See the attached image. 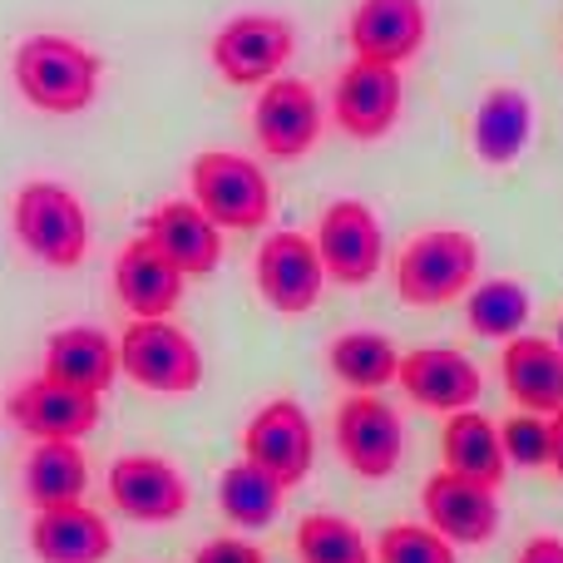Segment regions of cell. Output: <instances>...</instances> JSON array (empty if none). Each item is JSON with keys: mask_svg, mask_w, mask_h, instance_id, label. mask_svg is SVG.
<instances>
[{"mask_svg": "<svg viewBox=\"0 0 563 563\" xmlns=\"http://www.w3.org/2000/svg\"><path fill=\"white\" fill-rule=\"evenodd\" d=\"M420 509H426V525L440 529L455 549H485L499 534V489L445 465L420 485Z\"/></svg>", "mask_w": 563, "mask_h": 563, "instance_id": "14", "label": "cell"}, {"mask_svg": "<svg viewBox=\"0 0 563 563\" xmlns=\"http://www.w3.org/2000/svg\"><path fill=\"white\" fill-rule=\"evenodd\" d=\"M440 465L455 470L465 479H479V485H505V440H499V426L485 416V410H455L445 416V430H440Z\"/></svg>", "mask_w": 563, "mask_h": 563, "instance_id": "24", "label": "cell"}, {"mask_svg": "<svg viewBox=\"0 0 563 563\" xmlns=\"http://www.w3.org/2000/svg\"><path fill=\"white\" fill-rule=\"evenodd\" d=\"M188 198L213 218L223 233H253L273 218V178L263 164L233 148H203L188 164Z\"/></svg>", "mask_w": 563, "mask_h": 563, "instance_id": "4", "label": "cell"}, {"mask_svg": "<svg viewBox=\"0 0 563 563\" xmlns=\"http://www.w3.org/2000/svg\"><path fill=\"white\" fill-rule=\"evenodd\" d=\"M499 380L509 400L534 416L563 410V351L544 336H515L499 346Z\"/></svg>", "mask_w": 563, "mask_h": 563, "instance_id": "22", "label": "cell"}, {"mask_svg": "<svg viewBox=\"0 0 563 563\" xmlns=\"http://www.w3.org/2000/svg\"><path fill=\"white\" fill-rule=\"evenodd\" d=\"M297 559L301 563H376V544L361 534L356 519L317 509V515H301L297 525Z\"/></svg>", "mask_w": 563, "mask_h": 563, "instance_id": "29", "label": "cell"}, {"mask_svg": "<svg viewBox=\"0 0 563 563\" xmlns=\"http://www.w3.org/2000/svg\"><path fill=\"white\" fill-rule=\"evenodd\" d=\"M119 376L154 396H194L203 386V351L178 321L129 317L119 331Z\"/></svg>", "mask_w": 563, "mask_h": 563, "instance_id": "5", "label": "cell"}, {"mask_svg": "<svg viewBox=\"0 0 563 563\" xmlns=\"http://www.w3.org/2000/svg\"><path fill=\"white\" fill-rule=\"evenodd\" d=\"M109 505L134 525H174L188 515V479L164 455H119L104 475Z\"/></svg>", "mask_w": 563, "mask_h": 563, "instance_id": "13", "label": "cell"}, {"mask_svg": "<svg viewBox=\"0 0 563 563\" xmlns=\"http://www.w3.org/2000/svg\"><path fill=\"white\" fill-rule=\"evenodd\" d=\"M253 282H257V297H263L277 317H307L321 301V291H327V267H321V253L307 233L277 228V233H267L263 247H257Z\"/></svg>", "mask_w": 563, "mask_h": 563, "instance_id": "11", "label": "cell"}, {"mask_svg": "<svg viewBox=\"0 0 563 563\" xmlns=\"http://www.w3.org/2000/svg\"><path fill=\"white\" fill-rule=\"evenodd\" d=\"M282 505H287V485H282L277 475H267L263 465H253L247 455L218 475V509H223V519L233 529L277 525Z\"/></svg>", "mask_w": 563, "mask_h": 563, "instance_id": "27", "label": "cell"}, {"mask_svg": "<svg viewBox=\"0 0 563 563\" xmlns=\"http://www.w3.org/2000/svg\"><path fill=\"white\" fill-rule=\"evenodd\" d=\"M554 346L563 351V311H559V327H554Z\"/></svg>", "mask_w": 563, "mask_h": 563, "instance_id": "35", "label": "cell"}, {"mask_svg": "<svg viewBox=\"0 0 563 563\" xmlns=\"http://www.w3.org/2000/svg\"><path fill=\"white\" fill-rule=\"evenodd\" d=\"M291 55H297V30L277 10H243V15L223 20L208 45L218 79H228L233 89H263L267 79L287 69Z\"/></svg>", "mask_w": 563, "mask_h": 563, "instance_id": "6", "label": "cell"}, {"mask_svg": "<svg viewBox=\"0 0 563 563\" xmlns=\"http://www.w3.org/2000/svg\"><path fill=\"white\" fill-rule=\"evenodd\" d=\"M376 563H460V549L450 544L440 529L416 525V519H400V525L380 529Z\"/></svg>", "mask_w": 563, "mask_h": 563, "instance_id": "30", "label": "cell"}, {"mask_svg": "<svg viewBox=\"0 0 563 563\" xmlns=\"http://www.w3.org/2000/svg\"><path fill=\"white\" fill-rule=\"evenodd\" d=\"M529 139H534V99L519 85H495L479 99L475 124H470L475 158L489 168H509V164H519Z\"/></svg>", "mask_w": 563, "mask_h": 563, "instance_id": "23", "label": "cell"}, {"mask_svg": "<svg viewBox=\"0 0 563 563\" xmlns=\"http://www.w3.org/2000/svg\"><path fill=\"white\" fill-rule=\"evenodd\" d=\"M341 465L356 479H390L406 460V420L380 390H351L331 420Z\"/></svg>", "mask_w": 563, "mask_h": 563, "instance_id": "7", "label": "cell"}, {"mask_svg": "<svg viewBox=\"0 0 563 563\" xmlns=\"http://www.w3.org/2000/svg\"><path fill=\"white\" fill-rule=\"evenodd\" d=\"M321 129H327V109L321 95L297 75H277L257 89L253 99V139L267 158L277 164H297L317 148Z\"/></svg>", "mask_w": 563, "mask_h": 563, "instance_id": "8", "label": "cell"}, {"mask_svg": "<svg viewBox=\"0 0 563 563\" xmlns=\"http://www.w3.org/2000/svg\"><path fill=\"white\" fill-rule=\"evenodd\" d=\"M430 40L426 0H356L346 15V45L356 59L406 69Z\"/></svg>", "mask_w": 563, "mask_h": 563, "instance_id": "15", "label": "cell"}, {"mask_svg": "<svg viewBox=\"0 0 563 563\" xmlns=\"http://www.w3.org/2000/svg\"><path fill=\"white\" fill-rule=\"evenodd\" d=\"M144 238L184 277H208L223 263V228L194 198H164V203H154L144 218Z\"/></svg>", "mask_w": 563, "mask_h": 563, "instance_id": "18", "label": "cell"}, {"mask_svg": "<svg viewBox=\"0 0 563 563\" xmlns=\"http://www.w3.org/2000/svg\"><path fill=\"white\" fill-rule=\"evenodd\" d=\"M327 366L346 390H386V386H396L400 351L386 331L351 327L327 346Z\"/></svg>", "mask_w": 563, "mask_h": 563, "instance_id": "26", "label": "cell"}, {"mask_svg": "<svg viewBox=\"0 0 563 563\" xmlns=\"http://www.w3.org/2000/svg\"><path fill=\"white\" fill-rule=\"evenodd\" d=\"M25 499L35 509H55V505H75L89 489V460L79 450V440H35V450L25 455L20 470Z\"/></svg>", "mask_w": 563, "mask_h": 563, "instance_id": "25", "label": "cell"}, {"mask_svg": "<svg viewBox=\"0 0 563 563\" xmlns=\"http://www.w3.org/2000/svg\"><path fill=\"white\" fill-rule=\"evenodd\" d=\"M549 435H554V450H549V470L563 479V410L549 416Z\"/></svg>", "mask_w": 563, "mask_h": 563, "instance_id": "34", "label": "cell"}, {"mask_svg": "<svg viewBox=\"0 0 563 563\" xmlns=\"http://www.w3.org/2000/svg\"><path fill=\"white\" fill-rule=\"evenodd\" d=\"M109 282H114V297L129 317H174V307L184 301L188 277L178 273V267L168 263L144 233H139L119 247Z\"/></svg>", "mask_w": 563, "mask_h": 563, "instance_id": "19", "label": "cell"}, {"mask_svg": "<svg viewBox=\"0 0 563 563\" xmlns=\"http://www.w3.org/2000/svg\"><path fill=\"white\" fill-rule=\"evenodd\" d=\"M45 376L65 380L75 390H89V396H104L119 380V341L109 331L89 327V321H75V327L49 331L45 341Z\"/></svg>", "mask_w": 563, "mask_h": 563, "instance_id": "21", "label": "cell"}, {"mask_svg": "<svg viewBox=\"0 0 563 563\" xmlns=\"http://www.w3.org/2000/svg\"><path fill=\"white\" fill-rule=\"evenodd\" d=\"M5 416L30 440H85L104 410H99V396L75 390L40 371V376H30L25 386H15L5 396Z\"/></svg>", "mask_w": 563, "mask_h": 563, "instance_id": "17", "label": "cell"}, {"mask_svg": "<svg viewBox=\"0 0 563 563\" xmlns=\"http://www.w3.org/2000/svg\"><path fill=\"white\" fill-rule=\"evenodd\" d=\"M243 455L253 465H263L267 475H277L287 489H297L317 465V426L301 410V400L273 396L253 410V420L243 426Z\"/></svg>", "mask_w": 563, "mask_h": 563, "instance_id": "12", "label": "cell"}, {"mask_svg": "<svg viewBox=\"0 0 563 563\" xmlns=\"http://www.w3.org/2000/svg\"><path fill=\"white\" fill-rule=\"evenodd\" d=\"M515 563H563V539L559 534H534L525 549H519Z\"/></svg>", "mask_w": 563, "mask_h": 563, "instance_id": "33", "label": "cell"}, {"mask_svg": "<svg viewBox=\"0 0 563 563\" xmlns=\"http://www.w3.org/2000/svg\"><path fill=\"white\" fill-rule=\"evenodd\" d=\"M396 386L406 390L410 406L435 410V416H455V410L479 406L485 396V376L479 366L455 346H416L400 351Z\"/></svg>", "mask_w": 563, "mask_h": 563, "instance_id": "16", "label": "cell"}, {"mask_svg": "<svg viewBox=\"0 0 563 563\" xmlns=\"http://www.w3.org/2000/svg\"><path fill=\"white\" fill-rule=\"evenodd\" d=\"M406 109V79L396 65L376 59H351L331 85V124L356 144H376L400 124Z\"/></svg>", "mask_w": 563, "mask_h": 563, "instance_id": "10", "label": "cell"}, {"mask_svg": "<svg viewBox=\"0 0 563 563\" xmlns=\"http://www.w3.org/2000/svg\"><path fill=\"white\" fill-rule=\"evenodd\" d=\"M10 79H15L20 99L40 114H85L99 95V79H104V59L75 35H55V30H40L25 35L10 55Z\"/></svg>", "mask_w": 563, "mask_h": 563, "instance_id": "1", "label": "cell"}, {"mask_svg": "<svg viewBox=\"0 0 563 563\" xmlns=\"http://www.w3.org/2000/svg\"><path fill=\"white\" fill-rule=\"evenodd\" d=\"M499 440H505V460L515 470H549V450H554V435H549V416H534V410H519L499 426Z\"/></svg>", "mask_w": 563, "mask_h": 563, "instance_id": "31", "label": "cell"}, {"mask_svg": "<svg viewBox=\"0 0 563 563\" xmlns=\"http://www.w3.org/2000/svg\"><path fill=\"white\" fill-rule=\"evenodd\" d=\"M10 233L40 267H55V273H75L89 253L85 203H79L75 188L55 184V178L20 184L15 203H10Z\"/></svg>", "mask_w": 563, "mask_h": 563, "instance_id": "2", "label": "cell"}, {"mask_svg": "<svg viewBox=\"0 0 563 563\" xmlns=\"http://www.w3.org/2000/svg\"><path fill=\"white\" fill-rule=\"evenodd\" d=\"M30 554L40 563H104L114 554V529L85 499L35 509V519H30Z\"/></svg>", "mask_w": 563, "mask_h": 563, "instance_id": "20", "label": "cell"}, {"mask_svg": "<svg viewBox=\"0 0 563 563\" xmlns=\"http://www.w3.org/2000/svg\"><path fill=\"white\" fill-rule=\"evenodd\" d=\"M529 311H534V297H529V287L519 277H485L465 291V321L485 341L525 336Z\"/></svg>", "mask_w": 563, "mask_h": 563, "instance_id": "28", "label": "cell"}, {"mask_svg": "<svg viewBox=\"0 0 563 563\" xmlns=\"http://www.w3.org/2000/svg\"><path fill=\"white\" fill-rule=\"evenodd\" d=\"M194 563H267V554L253 544V539L223 534V539H208V544H198Z\"/></svg>", "mask_w": 563, "mask_h": 563, "instance_id": "32", "label": "cell"}, {"mask_svg": "<svg viewBox=\"0 0 563 563\" xmlns=\"http://www.w3.org/2000/svg\"><path fill=\"white\" fill-rule=\"evenodd\" d=\"M311 243H317V253H321L327 282H341V287H366V282H376V273L386 267L380 218H376V208L361 203V198H336V203L321 208Z\"/></svg>", "mask_w": 563, "mask_h": 563, "instance_id": "9", "label": "cell"}, {"mask_svg": "<svg viewBox=\"0 0 563 563\" xmlns=\"http://www.w3.org/2000/svg\"><path fill=\"white\" fill-rule=\"evenodd\" d=\"M479 282V243L465 228H426L396 253V297L416 311L465 301Z\"/></svg>", "mask_w": 563, "mask_h": 563, "instance_id": "3", "label": "cell"}]
</instances>
